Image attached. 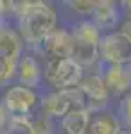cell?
I'll return each instance as SVG.
<instances>
[{
	"instance_id": "6da1fadb",
	"label": "cell",
	"mask_w": 131,
	"mask_h": 134,
	"mask_svg": "<svg viewBox=\"0 0 131 134\" xmlns=\"http://www.w3.org/2000/svg\"><path fill=\"white\" fill-rule=\"evenodd\" d=\"M56 11L47 4L31 5L18 16V34L23 43H29L36 48L41 40L56 27Z\"/></svg>"
},
{
	"instance_id": "7a4b0ae2",
	"label": "cell",
	"mask_w": 131,
	"mask_h": 134,
	"mask_svg": "<svg viewBox=\"0 0 131 134\" xmlns=\"http://www.w3.org/2000/svg\"><path fill=\"white\" fill-rule=\"evenodd\" d=\"M102 32L92 23V20H81L70 29L72 57L81 66H90L97 63V47Z\"/></svg>"
},
{
	"instance_id": "3957f363",
	"label": "cell",
	"mask_w": 131,
	"mask_h": 134,
	"mask_svg": "<svg viewBox=\"0 0 131 134\" xmlns=\"http://www.w3.org/2000/svg\"><path fill=\"white\" fill-rule=\"evenodd\" d=\"M84 68L74 57H51L45 63L43 79L54 90H68L79 86Z\"/></svg>"
},
{
	"instance_id": "277c9868",
	"label": "cell",
	"mask_w": 131,
	"mask_h": 134,
	"mask_svg": "<svg viewBox=\"0 0 131 134\" xmlns=\"http://www.w3.org/2000/svg\"><path fill=\"white\" fill-rule=\"evenodd\" d=\"M97 61L106 64H128L131 61V38L120 29L102 32L97 47Z\"/></svg>"
},
{
	"instance_id": "5b68a950",
	"label": "cell",
	"mask_w": 131,
	"mask_h": 134,
	"mask_svg": "<svg viewBox=\"0 0 131 134\" xmlns=\"http://www.w3.org/2000/svg\"><path fill=\"white\" fill-rule=\"evenodd\" d=\"M81 107H86V102L77 86L68 88V90H54L40 98L41 113L51 118H58V120L63 118L67 113H70L74 109H81Z\"/></svg>"
},
{
	"instance_id": "8992f818",
	"label": "cell",
	"mask_w": 131,
	"mask_h": 134,
	"mask_svg": "<svg viewBox=\"0 0 131 134\" xmlns=\"http://www.w3.org/2000/svg\"><path fill=\"white\" fill-rule=\"evenodd\" d=\"M2 104L11 116H31V113L40 105V97L32 88L18 84L6 91Z\"/></svg>"
},
{
	"instance_id": "52a82bcc",
	"label": "cell",
	"mask_w": 131,
	"mask_h": 134,
	"mask_svg": "<svg viewBox=\"0 0 131 134\" xmlns=\"http://www.w3.org/2000/svg\"><path fill=\"white\" fill-rule=\"evenodd\" d=\"M84 97L86 102V109L90 113H99V111H106L108 104L111 100V95L106 88V84L102 81L101 73H90L84 75L81 79L79 86H77Z\"/></svg>"
},
{
	"instance_id": "ba28073f",
	"label": "cell",
	"mask_w": 131,
	"mask_h": 134,
	"mask_svg": "<svg viewBox=\"0 0 131 134\" xmlns=\"http://www.w3.org/2000/svg\"><path fill=\"white\" fill-rule=\"evenodd\" d=\"M40 52L41 55H45L47 59L51 57H72V38L70 31L67 29H52L41 43L34 48Z\"/></svg>"
},
{
	"instance_id": "9c48e42d",
	"label": "cell",
	"mask_w": 131,
	"mask_h": 134,
	"mask_svg": "<svg viewBox=\"0 0 131 134\" xmlns=\"http://www.w3.org/2000/svg\"><path fill=\"white\" fill-rule=\"evenodd\" d=\"M14 77L18 79V82L22 86L34 90L43 82V68L32 54H25V55L22 54V57L18 59V64H16Z\"/></svg>"
},
{
	"instance_id": "30bf717a",
	"label": "cell",
	"mask_w": 131,
	"mask_h": 134,
	"mask_svg": "<svg viewBox=\"0 0 131 134\" xmlns=\"http://www.w3.org/2000/svg\"><path fill=\"white\" fill-rule=\"evenodd\" d=\"M101 77L111 97H122L131 90V81L126 72V64H106Z\"/></svg>"
},
{
	"instance_id": "8fae6325",
	"label": "cell",
	"mask_w": 131,
	"mask_h": 134,
	"mask_svg": "<svg viewBox=\"0 0 131 134\" xmlns=\"http://www.w3.org/2000/svg\"><path fill=\"white\" fill-rule=\"evenodd\" d=\"M90 20L101 32L115 31L120 21V11L117 4H99L90 13Z\"/></svg>"
},
{
	"instance_id": "7c38bea8",
	"label": "cell",
	"mask_w": 131,
	"mask_h": 134,
	"mask_svg": "<svg viewBox=\"0 0 131 134\" xmlns=\"http://www.w3.org/2000/svg\"><path fill=\"white\" fill-rule=\"evenodd\" d=\"M122 131L124 129L117 114H111L108 111H99V113H92L86 134H122Z\"/></svg>"
},
{
	"instance_id": "4fadbf2b",
	"label": "cell",
	"mask_w": 131,
	"mask_h": 134,
	"mask_svg": "<svg viewBox=\"0 0 131 134\" xmlns=\"http://www.w3.org/2000/svg\"><path fill=\"white\" fill-rule=\"evenodd\" d=\"M90 118L92 113L86 107H81V109H74L70 113H67L63 118H59V124L65 134H86Z\"/></svg>"
},
{
	"instance_id": "5bb4252c",
	"label": "cell",
	"mask_w": 131,
	"mask_h": 134,
	"mask_svg": "<svg viewBox=\"0 0 131 134\" xmlns=\"http://www.w3.org/2000/svg\"><path fill=\"white\" fill-rule=\"evenodd\" d=\"M6 134H36L31 124V116H9L6 124Z\"/></svg>"
},
{
	"instance_id": "9a60e30c",
	"label": "cell",
	"mask_w": 131,
	"mask_h": 134,
	"mask_svg": "<svg viewBox=\"0 0 131 134\" xmlns=\"http://www.w3.org/2000/svg\"><path fill=\"white\" fill-rule=\"evenodd\" d=\"M119 105H117V118L120 122L122 129H128L131 132V90L119 97Z\"/></svg>"
},
{
	"instance_id": "2e32d148",
	"label": "cell",
	"mask_w": 131,
	"mask_h": 134,
	"mask_svg": "<svg viewBox=\"0 0 131 134\" xmlns=\"http://www.w3.org/2000/svg\"><path fill=\"white\" fill-rule=\"evenodd\" d=\"M16 64H18V59L9 57V55H6V54L0 52V86L11 82L14 79Z\"/></svg>"
},
{
	"instance_id": "e0dca14e",
	"label": "cell",
	"mask_w": 131,
	"mask_h": 134,
	"mask_svg": "<svg viewBox=\"0 0 131 134\" xmlns=\"http://www.w3.org/2000/svg\"><path fill=\"white\" fill-rule=\"evenodd\" d=\"M45 2L47 0H4V5H6V13H11V14H14L18 18L27 7L38 5V4H45Z\"/></svg>"
},
{
	"instance_id": "ac0fdd59",
	"label": "cell",
	"mask_w": 131,
	"mask_h": 134,
	"mask_svg": "<svg viewBox=\"0 0 131 134\" xmlns=\"http://www.w3.org/2000/svg\"><path fill=\"white\" fill-rule=\"evenodd\" d=\"M63 2H65L74 13L83 14V16H90V13L101 4L99 0H63Z\"/></svg>"
},
{
	"instance_id": "d6986e66",
	"label": "cell",
	"mask_w": 131,
	"mask_h": 134,
	"mask_svg": "<svg viewBox=\"0 0 131 134\" xmlns=\"http://www.w3.org/2000/svg\"><path fill=\"white\" fill-rule=\"evenodd\" d=\"M31 124H32V129L36 134H54V129H52V118L47 116V114L41 113L40 116L32 118L31 116Z\"/></svg>"
},
{
	"instance_id": "ffe728a7",
	"label": "cell",
	"mask_w": 131,
	"mask_h": 134,
	"mask_svg": "<svg viewBox=\"0 0 131 134\" xmlns=\"http://www.w3.org/2000/svg\"><path fill=\"white\" fill-rule=\"evenodd\" d=\"M7 120H9V113L6 111V107H4V104H0V131L6 127L7 124Z\"/></svg>"
},
{
	"instance_id": "44dd1931",
	"label": "cell",
	"mask_w": 131,
	"mask_h": 134,
	"mask_svg": "<svg viewBox=\"0 0 131 134\" xmlns=\"http://www.w3.org/2000/svg\"><path fill=\"white\" fill-rule=\"evenodd\" d=\"M117 4H120L122 9L128 13V16L131 18V0H117Z\"/></svg>"
},
{
	"instance_id": "7402d4cb",
	"label": "cell",
	"mask_w": 131,
	"mask_h": 134,
	"mask_svg": "<svg viewBox=\"0 0 131 134\" xmlns=\"http://www.w3.org/2000/svg\"><path fill=\"white\" fill-rule=\"evenodd\" d=\"M120 31H124L128 36L131 38V18H128V20L122 23V27H120Z\"/></svg>"
},
{
	"instance_id": "603a6c76",
	"label": "cell",
	"mask_w": 131,
	"mask_h": 134,
	"mask_svg": "<svg viewBox=\"0 0 131 134\" xmlns=\"http://www.w3.org/2000/svg\"><path fill=\"white\" fill-rule=\"evenodd\" d=\"M126 72H128V77H129V81H131V61L126 64Z\"/></svg>"
},
{
	"instance_id": "cb8c5ba5",
	"label": "cell",
	"mask_w": 131,
	"mask_h": 134,
	"mask_svg": "<svg viewBox=\"0 0 131 134\" xmlns=\"http://www.w3.org/2000/svg\"><path fill=\"white\" fill-rule=\"evenodd\" d=\"M101 4H117V0H99Z\"/></svg>"
},
{
	"instance_id": "d4e9b609",
	"label": "cell",
	"mask_w": 131,
	"mask_h": 134,
	"mask_svg": "<svg viewBox=\"0 0 131 134\" xmlns=\"http://www.w3.org/2000/svg\"><path fill=\"white\" fill-rule=\"evenodd\" d=\"M0 134H6V132H2V131H0Z\"/></svg>"
}]
</instances>
